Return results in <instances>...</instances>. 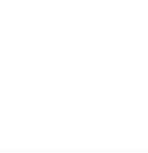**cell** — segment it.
I'll list each match as a JSON object with an SVG mask.
<instances>
[]
</instances>
